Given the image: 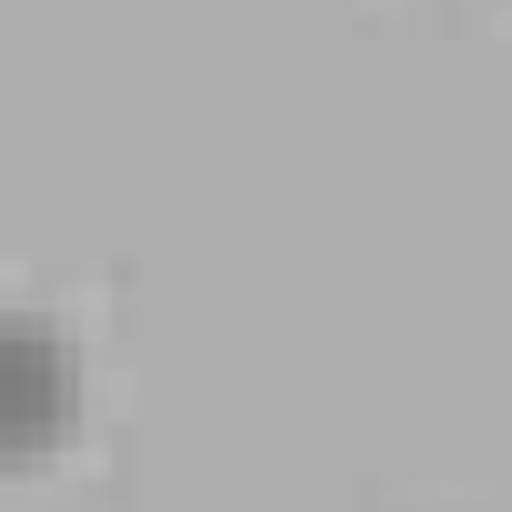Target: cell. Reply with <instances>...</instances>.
Here are the masks:
<instances>
[{
	"instance_id": "1",
	"label": "cell",
	"mask_w": 512,
	"mask_h": 512,
	"mask_svg": "<svg viewBox=\"0 0 512 512\" xmlns=\"http://www.w3.org/2000/svg\"><path fill=\"white\" fill-rule=\"evenodd\" d=\"M71 412H81V362H71V342L51 332V312L21 302L11 322H0V452H11V462H41Z\"/></svg>"
}]
</instances>
